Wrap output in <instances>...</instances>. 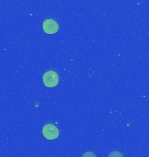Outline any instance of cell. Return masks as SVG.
<instances>
[{
  "label": "cell",
  "mask_w": 149,
  "mask_h": 157,
  "mask_svg": "<svg viewBox=\"0 0 149 157\" xmlns=\"http://www.w3.org/2000/svg\"><path fill=\"white\" fill-rule=\"evenodd\" d=\"M108 157H124V155H122L120 152L113 151L112 153H110V154H109Z\"/></svg>",
  "instance_id": "277c9868"
},
{
  "label": "cell",
  "mask_w": 149,
  "mask_h": 157,
  "mask_svg": "<svg viewBox=\"0 0 149 157\" xmlns=\"http://www.w3.org/2000/svg\"><path fill=\"white\" fill-rule=\"evenodd\" d=\"M43 29L44 31L48 34H53L58 32L59 30V25L56 23V21L52 19H46L43 23Z\"/></svg>",
  "instance_id": "3957f363"
},
{
  "label": "cell",
  "mask_w": 149,
  "mask_h": 157,
  "mask_svg": "<svg viewBox=\"0 0 149 157\" xmlns=\"http://www.w3.org/2000/svg\"><path fill=\"white\" fill-rule=\"evenodd\" d=\"M82 157H96V155H94L93 152H86L83 155Z\"/></svg>",
  "instance_id": "5b68a950"
},
{
  "label": "cell",
  "mask_w": 149,
  "mask_h": 157,
  "mask_svg": "<svg viewBox=\"0 0 149 157\" xmlns=\"http://www.w3.org/2000/svg\"><path fill=\"white\" fill-rule=\"evenodd\" d=\"M43 82L47 87H54L59 83V76L53 71L45 73L43 76Z\"/></svg>",
  "instance_id": "6da1fadb"
},
{
  "label": "cell",
  "mask_w": 149,
  "mask_h": 157,
  "mask_svg": "<svg viewBox=\"0 0 149 157\" xmlns=\"http://www.w3.org/2000/svg\"><path fill=\"white\" fill-rule=\"evenodd\" d=\"M42 133H43L44 137L48 140H54L56 138H58V136L59 135V132L58 128L52 124L45 125L43 128Z\"/></svg>",
  "instance_id": "7a4b0ae2"
}]
</instances>
